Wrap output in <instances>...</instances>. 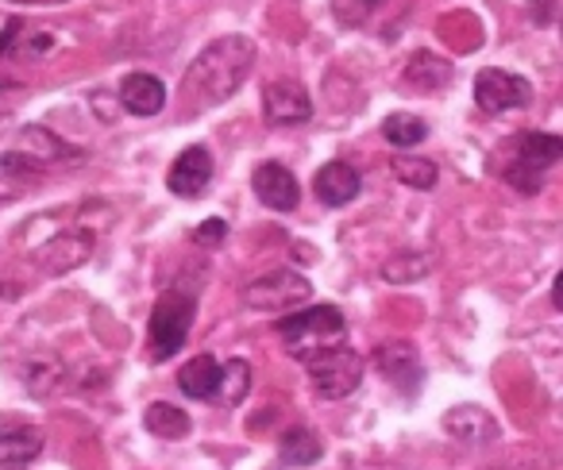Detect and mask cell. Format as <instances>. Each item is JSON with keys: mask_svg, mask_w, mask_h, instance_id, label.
Segmentation results:
<instances>
[{"mask_svg": "<svg viewBox=\"0 0 563 470\" xmlns=\"http://www.w3.org/2000/svg\"><path fill=\"white\" fill-rule=\"evenodd\" d=\"M255 43L247 35H220L212 40L201 55L189 63L186 78H181V93H186L189 109H212L224 104L235 89L247 81L251 66H255Z\"/></svg>", "mask_w": 563, "mask_h": 470, "instance_id": "6da1fadb", "label": "cell"}, {"mask_svg": "<svg viewBox=\"0 0 563 470\" xmlns=\"http://www.w3.org/2000/svg\"><path fill=\"white\" fill-rule=\"evenodd\" d=\"M278 336L286 344V351L301 362H313L317 355L336 351L344 347L347 336V321L336 305H317V309H301L290 313L286 321H278Z\"/></svg>", "mask_w": 563, "mask_h": 470, "instance_id": "7a4b0ae2", "label": "cell"}, {"mask_svg": "<svg viewBox=\"0 0 563 470\" xmlns=\"http://www.w3.org/2000/svg\"><path fill=\"white\" fill-rule=\"evenodd\" d=\"M194 316H197V301L189 298V293H181V290L163 293L155 313H151V328H147L151 351H155L158 359L178 355L189 336V328H194Z\"/></svg>", "mask_w": 563, "mask_h": 470, "instance_id": "3957f363", "label": "cell"}, {"mask_svg": "<svg viewBox=\"0 0 563 470\" xmlns=\"http://www.w3.org/2000/svg\"><path fill=\"white\" fill-rule=\"evenodd\" d=\"M309 298H313V282L301 278L298 270H271L243 290V305L255 313H286V309L306 305Z\"/></svg>", "mask_w": 563, "mask_h": 470, "instance_id": "277c9868", "label": "cell"}, {"mask_svg": "<svg viewBox=\"0 0 563 470\" xmlns=\"http://www.w3.org/2000/svg\"><path fill=\"white\" fill-rule=\"evenodd\" d=\"M70 158H78V150L58 139L55 132H47V127H24L9 155L0 158V166L12 174H35L51 163H70Z\"/></svg>", "mask_w": 563, "mask_h": 470, "instance_id": "5b68a950", "label": "cell"}, {"mask_svg": "<svg viewBox=\"0 0 563 470\" xmlns=\"http://www.w3.org/2000/svg\"><path fill=\"white\" fill-rule=\"evenodd\" d=\"M363 355H355L352 347H336V351H324L309 362V378H313V390L329 401L347 398L352 390H360L363 382Z\"/></svg>", "mask_w": 563, "mask_h": 470, "instance_id": "8992f818", "label": "cell"}, {"mask_svg": "<svg viewBox=\"0 0 563 470\" xmlns=\"http://www.w3.org/2000/svg\"><path fill=\"white\" fill-rule=\"evenodd\" d=\"M532 101V86L517 74H506V70H478L475 78V104L490 116L498 112H514V109H525Z\"/></svg>", "mask_w": 563, "mask_h": 470, "instance_id": "52a82bcc", "label": "cell"}, {"mask_svg": "<svg viewBox=\"0 0 563 470\" xmlns=\"http://www.w3.org/2000/svg\"><path fill=\"white\" fill-rule=\"evenodd\" d=\"M89 255H93V232L70 227V232H58L55 239H47L43 251L35 255V262L43 267V275H70Z\"/></svg>", "mask_w": 563, "mask_h": 470, "instance_id": "ba28073f", "label": "cell"}, {"mask_svg": "<svg viewBox=\"0 0 563 470\" xmlns=\"http://www.w3.org/2000/svg\"><path fill=\"white\" fill-rule=\"evenodd\" d=\"M263 112L271 124L294 127L313 116V101H309L306 86H298V81H271L263 93Z\"/></svg>", "mask_w": 563, "mask_h": 470, "instance_id": "9c48e42d", "label": "cell"}, {"mask_svg": "<svg viewBox=\"0 0 563 470\" xmlns=\"http://www.w3.org/2000/svg\"><path fill=\"white\" fill-rule=\"evenodd\" d=\"M375 362H378V374L401 393H413L421 385V355L409 339H390L375 351Z\"/></svg>", "mask_w": 563, "mask_h": 470, "instance_id": "30bf717a", "label": "cell"}, {"mask_svg": "<svg viewBox=\"0 0 563 470\" xmlns=\"http://www.w3.org/2000/svg\"><path fill=\"white\" fill-rule=\"evenodd\" d=\"M251 186H255V197L266 204V209L274 212H294L301 201V189H298V178H294V170H286L282 163H263L255 166V178H251Z\"/></svg>", "mask_w": 563, "mask_h": 470, "instance_id": "8fae6325", "label": "cell"}, {"mask_svg": "<svg viewBox=\"0 0 563 470\" xmlns=\"http://www.w3.org/2000/svg\"><path fill=\"white\" fill-rule=\"evenodd\" d=\"M212 181V158L205 147H186L178 155V163L170 166V178H166V186H170L174 197H186V201H194V197H201L205 189H209Z\"/></svg>", "mask_w": 563, "mask_h": 470, "instance_id": "7c38bea8", "label": "cell"}, {"mask_svg": "<svg viewBox=\"0 0 563 470\" xmlns=\"http://www.w3.org/2000/svg\"><path fill=\"white\" fill-rule=\"evenodd\" d=\"M444 432L452 439H460V444H475V447H483V444H494L498 439V421H494L486 409H478V405H455V409H448L444 413Z\"/></svg>", "mask_w": 563, "mask_h": 470, "instance_id": "4fadbf2b", "label": "cell"}, {"mask_svg": "<svg viewBox=\"0 0 563 470\" xmlns=\"http://www.w3.org/2000/svg\"><path fill=\"white\" fill-rule=\"evenodd\" d=\"M313 193L321 197L324 204H332V209H340V204L355 201L360 197V170H355L352 163H329L317 170L313 178Z\"/></svg>", "mask_w": 563, "mask_h": 470, "instance_id": "5bb4252c", "label": "cell"}, {"mask_svg": "<svg viewBox=\"0 0 563 470\" xmlns=\"http://www.w3.org/2000/svg\"><path fill=\"white\" fill-rule=\"evenodd\" d=\"M120 104H124L132 116H155L166 104V86L151 74H128L120 81Z\"/></svg>", "mask_w": 563, "mask_h": 470, "instance_id": "9a60e30c", "label": "cell"}, {"mask_svg": "<svg viewBox=\"0 0 563 470\" xmlns=\"http://www.w3.org/2000/svg\"><path fill=\"white\" fill-rule=\"evenodd\" d=\"M563 155V139L560 135H548V132H529L514 143V163L509 166H521L529 174H540L544 166H552L555 158Z\"/></svg>", "mask_w": 563, "mask_h": 470, "instance_id": "2e32d148", "label": "cell"}, {"mask_svg": "<svg viewBox=\"0 0 563 470\" xmlns=\"http://www.w3.org/2000/svg\"><path fill=\"white\" fill-rule=\"evenodd\" d=\"M401 81L413 86L417 93H437V89H444L452 81V63L437 58L432 51H417L406 63V70H401Z\"/></svg>", "mask_w": 563, "mask_h": 470, "instance_id": "e0dca14e", "label": "cell"}, {"mask_svg": "<svg viewBox=\"0 0 563 470\" xmlns=\"http://www.w3.org/2000/svg\"><path fill=\"white\" fill-rule=\"evenodd\" d=\"M217 382H220V362L212 355H197V359H189L178 370V385L186 398H217Z\"/></svg>", "mask_w": 563, "mask_h": 470, "instance_id": "ac0fdd59", "label": "cell"}, {"mask_svg": "<svg viewBox=\"0 0 563 470\" xmlns=\"http://www.w3.org/2000/svg\"><path fill=\"white\" fill-rule=\"evenodd\" d=\"M143 424H147V432L158 439H186L189 432H194V421H189L178 405H166V401H155V405L147 409V416H143Z\"/></svg>", "mask_w": 563, "mask_h": 470, "instance_id": "d6986e66", "label": "cell"}, {"mask_svg": "<svg viewBox=\"0 0 563 470\" xmlns=\"http://www.w3.org/2000/svg\"><path fill=\"white\" fill-rule=\"evenodd\" d=\"M321 451H324L321 436L309 428H290L278 444V455L290 462V467H313V462L321 459Z\"/></svg>", "mask_w": 563, "mask_h": 470, "instance_id": "ffe728a7", "label": "cell"}, {"mask_svg": "<svg viewBox=\"0 0 563 470\" xmlns=\"http://www.w3.org/2000/svg\"><path fill=\"white\" fill-rule=\"evenodd\" d=\"M40 451H43V432L35 428L0 432V462H32Z\"/></svg>", "mask_w": 563, "mask_h": 470, "instance_id": "44dd1931", "label": "cell"}, {"mask_svg": "<svg viewBox=\"0 0 563 470\" xmlns=\"http://www.w3.org/2000/svg\"><path fill=\"white\" fill-rule=\"evenodd\" d=\"M390 170H394V178H398L401 186H409V189H432V186H437V178H440L437 163H429V158H417V155H394Z\"/></svg>", "mask_w": 563, "mask_h": 470, "instance_id": "7402d4cb", "label": "cell"}, {"mask_svg": "<svg viewBox=\"0 0 563 470\" xmlns=\"http://www.w3.org/2000/svg\"><path fill=\"white\" fill-rule=\"evenodd\" d=\"M251 390V367L243 359H232L228 367H220V382H217V398L224 405H240Z\"/></svg>", "mask_w": 563, "mask_h": 470, "instance_id": "603a6c76", "label": "cell"}, {"mask_svg": "<svg viewBox=\"0 0 563 470\" xmlns=\"http://www.w3.org/2000/svg\"><path fill=\"white\" fill-rule=\"evenodd\" d=\"M383 135L394 147H413L429 135V124L421 116H409V112H394V116L383 120Z\"/></svg>", "mask_w": 563, "mask_h": 470, "instance_id": "cb8c5ba5", "label": "cell"}, {"mask_svg": "<svg viewBox=\"0 0 563 470\" xmlns=\"http://www.w3.org/2000/svg\"><path fill=\"white\" fill-rule=\"evenodd\" d=\"M424 275H429V259H424V255H413V251H401V255H394V259L383 262V278L394 286L421 282Z\"/></svg>", "mask_w": 563, "mask_h": 470, "instance_id": "d4e9b609", "label": "cell"}, {"mask_svg": "<svg viewBox=\"0 0 563 470\" xmlns=\"http://www.w3.org/2000/svg\"><path fill=\"white\" fill-rule=\"evenodd\" d=\"M378 9H383V0H332V12H336V20L344 27L367 24Z\"/></svg>", "mask_w": 563, "mask_h": 470, "instance_id": "484cf974", "label": "cell"}, {"mask_svg": "<svg viewBox=\"0 0 563 470\" xmlns=\"http://www.w3.org/2000/svg\"><path fill=\"white\" fill-rule=\"evenodd\" d=\"M228 235V224L220 216H212V220H205L201 227H197V244H205V247H217L220 239Z\"/></svg>", "mask_w": 563, "mask_h": 470, "instance_id": "4316f807", "label": "cell"}, {"mask_svg": "<svg viewBox=\"0 0 563 470\" xmlns=\"http://www.w3.org/2000/svg\"><path fill=\"white\" fill-rule=\"evenodd\" d=\"M24 35V20H12V24H4V32H0V55L12 47V43Z\"/></svg>", "mask_w": 563, "mask_h": 470, "instance_id": "83f0119b", "label": "cell"}, {"mask_svg": "<svg viewBox=\"0 0 563 470\" xmlns=\"http://www.w3.org/2000/svg\"><path fill=\"white\" fill-rule=\"evenodd\" d=\"M4 201H12V186H4V181H0V204Z\"/></svg>", "mask_w": 563, "mask_h": 470, "instance_id": "f1b7e54d", "label": "cell"}, {"mask_svg": "<svg viewBox=\"0 0 563 470\" xmlns=\"http://www.w3.org/2000/svg\"><path fill=\"white\" fill-rule=\"evenodd\" d=\"M27 4H66V0H27Z\"/></svg>", "mask_w": 563, "mask_h": 470, "instance_id": "f546056e", "label": "cell"}, {"mask_svg": "<svg viewBox=\"0 0 563 470\" xmlns=\"http://www.w3.org/2000/svg\"><path fill=\"white\" fill-rule=\"evenodd\" d=\"M9 124H12V120L4 116V112H0V135H4V127H9Z\"/></svg>", "mask_w": 563, "mask_h": 470, "instance_id": "4dcf8cb0", "label": "cell"}, {"mask_svg": "<svg viewBox=\"0 0 563 470\" xmlns=\"http://www.w3.org/2000/svg\"><path fill=\"white\" fill-rule=\"evenodd\" d=\"M4 470H24V467H4Z\"/></svg>", "mask_w": 563, "mask_h": 470, "instance_id": "1f68e13d", "label": "cell"}]
</instances>
